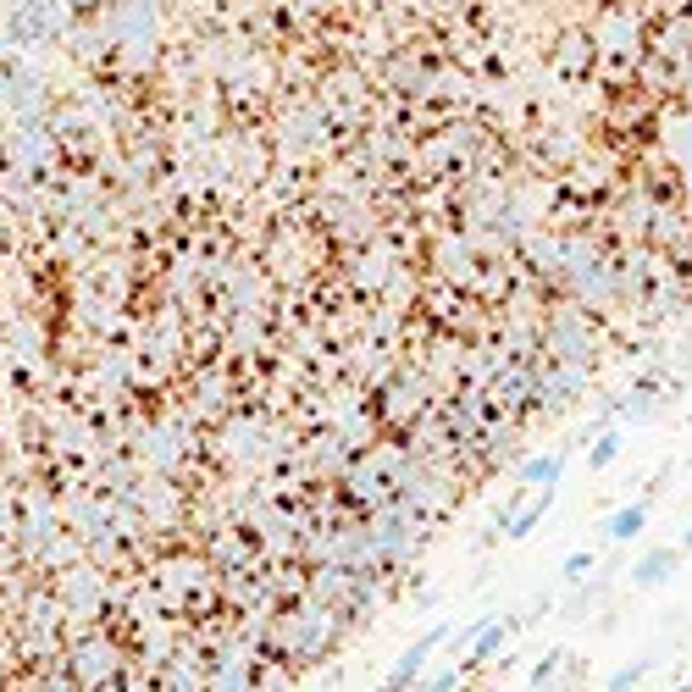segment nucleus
Instances as JSON below:
<instances>
[{"instance_id": "nucleus-1", "label": "nucleus", "mask_w": 692, "mask_h": 692, "mask_svg": "<svg viewBox=\"0 0 692 692\" xmlns=\"http://www.w3.org/2000/svg\"><path fill=\"white\" fill-rule=\"evenodd\" d=\"M443 637H449V632H443V626H438V632H427L416 648H405V654H399V665H394V676H388V692H405L410 681H416V670L427 665V654L443 643Z\"/></svg>"}, {"instance_id": "nucleus-2", "label": "nucleus", "mask_w": 692, "mask_h": 692, "mask_svg": "<svg viewBox=\"0 0 692 692\" xmlns=\"http://www.w3.org/2000/svg\"><path fill=\"white\" fill-rule=\"evenodd\" d=\"M676 560H681L676 549H659V554H643V560H637V571H632V582H637V587H654V582H665V576L676 571Z\"/></svg>"}, {"instance_id": "nucleus-3", "label": "nucleus", "mask_w": 692, "mask_h": 692, "mask_svg": "<svg viewBox=\"0 0 692 692\" xmlns=\"http://www.w3.org/2000/svg\"><path fill=\"white\" fill-rule=\"evenodd\" d=\"M643 521H648V504H632V510L609 515V521H604V532H609V543H632V537L643 532Z\"/></svg>"}, {"instance_id": "nucleus-4", "label": "nucleus", "mask_w": 692, "mask_h": 692, "mask_svg": "<svg viewBox=\"0 0 692 692\" xmlns=\"http://www.w3.org/2000/svg\"><path fill=\"white\" fill-rule=\"evenodd\" d=\"M565 471L560 454H543V460H532V466H521V482H532V488H549L554 477Z\"/></svg>"}, {"instance_id": "nucleus-5", "label": "nucleus", "mask_w": 692, "mask_h": 692, "mask_svg": "<svg viewBox=\"0 0 692 692\" xmlns=\"http://www.w3.org/2000/svg\"><path fill=\"white\" fill-rule=\"evenodd\" d=\"M499 643H504V621H488V626L477 632V643H471V665H477V659H488Z\"/></svg>"}, {"instance_id": "nucleus-6", "label": "nucleus", "mask_w": 692, "mask_h": 692, "mask_svg": "<svg viewBox=\"0 0 692 692\" xmlns=\"http://www.w3.org/2000/svg\"><path fill=\"white\" fill-rule=\"evenodd\" d=\"M549 499H554V493H543V499H537L526 515H515V521H510V537H526V532H532V526L543 521V515H549Z\"/></svg>"}, {"instance_id": "nucleus-7", "label": "nucleus", "mask_w": 692, "mask_h": 692, "mask_svg": "<svg viewBox=\"0 0 692 692\" xmlns=\"http://www.w3.org/2000/svg\"><path fill=\"white\" fill-rule=\"evenodd\" d=\"M615 454H621V432H609V438H598V443H593V460H587V466H609Z\"/></svg>"}, {"instance_id": "nucleus-8", "label": "nucleus", "mask_w": 692, "mask_h": 692, "mask_svg": "<svg viewBox=\"0 0 692 692\" xmlns=\"http://www.w3.org/2000/svg\"><path fill=\"white\" fill-rule=\"evenodd\" d=\"M643 670H648V659H632V665H626V670H615V676H609V692H626L637 676H643Z\"/></svg>"}, {"instance_id": "nucleus-9", "label": "nucleus", "mask_w": 692, "mask_h": 692, "mask_svg": "<svg viewBox=\"0 0 692 692\" xmlns=\"http://www.w3.org/2000/svg\"><path fill=\"white\" fill-rule=\"evenodd\" d=\"M454 687H460V670H443V676H427L421 692H454Z\"/></svg>"}, {"instance_id": "nucleus-10", "label": "nucleus", "mask_w": 692, "mask_h": 692, "mask_svg": "<svg viewBox=\"0 0 692 692\" xmlns=\"http://www.w3.org/2000/svg\"><path fill=\"white\" fill-rule=\"evenodd\" d=\"M582 571H593V554H576V560H565V576H582Z\"/></svg>"}, {"instance_id": "nucleus-11", "label": "nucleus", "mask_w": 692, "mask_h": 692, "mask_svg": "<svg viewBox=\"0 0 692 692\" xmlns=\"http://www.w3.org/2000/svg\"><path fill=\"white\" fill-rule=\"evenodd\" d=\"M681 549H692V526H687V537H681Z\"/></svg>"}]
</instances>
